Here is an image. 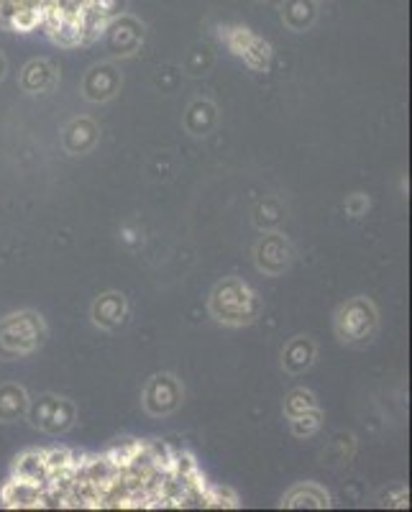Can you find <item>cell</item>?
<instances>
[{"mask_svg": "<svg viewBox=\"0 0 412 512\" xmlns=\"http://www.w3.org/2000/svg\"><path fill=\"white\" fill-rule=\"evenodd\" d=\"M262 297L241 277H223L208 297V313L215 323L228 328L251 326L262 315Z\"/></svg>", "mask_w": 412, "mask_h": 512, "instance_id": "1", "label": "cell"}, {"mask_svg": "<svg viewBox=\"0 0 412 512\" xmlns=\"http://www.w3.org/2000/svg\"><path fill=\"white\" fill-rule=\"evenodd\" d=\"M49 328L36 310H16L0 320V359L16 361L47 344Z\"/></svg>", "mask_w": 412, "mask_h": 512, "instance_id": "2", "label": "cell"}, {"mask_svg": "<svg viewBox=\"0 0 412 512\" xmlns=\"http://www.w3.org/2000/svg\"><path fill=\"white\" fill-rule=\"evenodd\" d=\"M379 331V310L374 300L364 295L349 297L333 315V333L346 349H364Z\"/></svg>", "mask_w": 412, "mask_h": 512, "instance_id": "3", "label": "cell"}, {"mask_svg": "<svg viewBox=\"0 0 412 512\" xmlns=\"http://www.w3.org/2000/svg\"><path fill=\"white\" fill-rule=\"evenodd\" d=\"M26 418H29L31 428H36V431L47 433V436H64V433H70L75 428L77 405L67 397L47 392V395L29 402Z\"/></svg>", "mask_w": 412, "mask_h": 512, "instance_id": "4", "label": "cell"}, {"mask_svg": "<svg viewBox=\"0 0 412 512\" xmlns=\"http://www.w3.org/2000/svg\"><path fill=\"white\" fill-rule=\"evenodd\" d=\"M182 402H185V387H182V379L172 372H157L144 384V392H141V408L151 418H167V415L177 413Z\"/></svg>", "mask_w": 412, "mask_h": 512, "instance_id": "5", "label": "cell"}, {"mask_svg": "<svg viewBox=\"0 0 412 512\" xmlns=\"http://www.w3.org/2000/svg\"><path fill=\"white\" fill-rule=\"evenodd\" d=\"M295 262V249L290 239L279 231H264L254 244V264L264 277H282Z\"/></svg>", "mask_w": 412, "mask_h": 512, "instance_id": "6", "label": "cell"}, {"mask_svg": "<svg viewBox=\"0 0 412 512\" xmlns=\"http://www.w3.org/2000/svg\"><path fill=\"white\" fill-rule=\"evenodd\" d=\"M100 39L105 41V49H108L111 59L134 57L139 52L141 41H144V24L131 13H121V16L108 21Z\"/></svg>", "mask_w": 412, "mask_h": 512, "instance_id": "7", "label": "cell"}, {"mask_svg": "<svg viewBox=\"0 0 412 512\" xmlns=\"http://www.w3.org/2000/svg\"><path fill=\"white\" fill-rule=\"evenodd\" d=\"M123 75L118 70L116 59H108V62L93 64L85 77H82L80 93L88 103H108V100L116 98L121 93Z\"/></svg>", "mask_w": 412, "mask_h": 512, "instance_id": "8", "label": "cell"}, {"mask_svg": "<svg viewBox=\"0 0 412 512\" xmlns=\"http://www.w3.org/2000/svg\"><path fill=\"white\" fill-rule=\"evenodd\" d=\"M90 320L100 331H118L128 320V300L123 292L108 290L90 305Z\"/></svg>", "mask_w": 412, "mask_h": 512, "instance_id": "9", "label": "cell"}, {"mask_svg": "<svg viewBox=\"0 0 412 512\" xmlns=\"http://www.w3.org/2000/svg\"><path fill=\"white\" fill-rule=\"evenodd\" d=\"M100 144V126L90 116L72 118L62 128V149L70 157H85Z\"/></svg>", "mask_w": 412, "mask_h": 512, "instance_id": "10", "label": "cell"}, {"mask_svg": "<svg viewBox=\"0 0 412 512\" xmlns=\"http://www.w3.org/2000/svg\"><path fill=\"white\" fill-rule=\"evenodd\" d=\"M18 85H21V90L29 95L52 93V90L59 85L57 64H54L52 59H41V57L31 59V62L24 64L21 77H18Z\"/></svg>", "mask_w": 412, "mask_h": 512, "instance_id": "11", "label": "cell"}, {"mask_svg": "<svg viewBox=\"0 0 412 512\" xmlns=\"http://www.w3.org/2000/svg\"><path fill=\"white\" fill-rule=\"evenodd\" d=\"M218 123H221L218 105L208 98L192 100V103L187 105L185 118H182V126H185V131L190 136H195V139H205V136L213 134L215 128H218Z\"/></svg>", "mask_w": 412, "mask_h": 512, "instance_id": "12", "label": "cell"}, {"mask_svg": "<svg viewBox=\"0 0 412 512\" xmlns=\"http://www.w3.org/2000/svg\"><path fill=\"white\" fill-rule=\"evenodd\" d=\"M318 359V344L310 336H295L290 338L282 349V369L290 377H300L308 372Z\"/></svg>", "mask_w": 412, "mask_h": 512, "instance_id": "13", "label": "cell"}, {"mask_svg": "<svg viewBox=\"0 0 412 512\" xmlns=\"http://www.w3.org/2000/svg\"><path fill=\"white\" fill-rule=\"evenodd\" d=\"M282 507L287 510H328L331 495L318 482H300L282 497Z\"/></svg>", "mask_w": 412, "mask_h": 512, "instance_id": "14", "label": "cell"}, {"mask_svg": "<svg viewBox=\"0 0 412 512\" xmlns=\"http://www.w3.org/2000/svg\"><path fill=\"white\" fill-rule=\"evenodd\" d=\"M320 0H282V24L295 34L310 31L318 21Z\"/></svg>", "mask_w": 412, "mask_h": 512, "instance_id": "15", "label": "cell"}, {"mask_svg": "<svg viewBox=\"0 0 412 512\" xmlns=\"http://www.w3.org/2000/svg\"><path fill=\"white\" fill-rule=\"evenodd\" d=\"M29 402L31 397L26 387L16 382L0 384V423H16V420L26 418Z\"/></svg>", "mask_w": 412, "mask_h": 512, "instance_id": "16", "label": "cell"}, {"mask_svg": "<svg viewBox=\"0 0 412 512\" xmlns=\"http://www.w3.org/2000/svg\"><path fill=\"white\" fill-rule=\"evenodd\" d=\"M41 492H44V489L36 487V484L11 479V482L3 487L0 500H3L6 507H41Z\"/></svg>", "mask_w": 412, "mask_h": 512, "instance_id": "17", "label": "cell"}, {"mask_svg": "<svg viewBox=\"0 0 412 512\" xmlns=\"http://www.w3.org/2000/svg\"><path fill=\"white\" fill-rule=\"evenodd\" d=\"M13 479H21V482L36 484V487H47V464H44V456L41 451H29L21 459L16 461V472H13Z\"/></svg>", "mask_w": 412, "mask_h": 512, "instance_id": "18", "label": "cell"}, {"mask_svg": "<svg viewBox=\"0 0 412 512\" xmlns=\"http://www.w3.org/2000/svg\"><path fill=\"white\" fill-rule=\"evenodd\" d=\"M285 221H287V210L277 198L262 200V203L254 208V226L259 228V231H277Z\"/></svg>", "mask_w": 412, "mask_h": 512, "instance_id": "19", "label": "cell"}, {"mask_svg": "<svg viewBox=\"0 0 412 512\" xmlns=\"http://www.w3.org/2000/svg\"><path fill=\"white\" fill-rule=\"evenodd\" d=\"M282 408H285V418L292 420L297 418V415L308 413V410L320 408V405L313 390H308V387H295V390H290L285 395V405H282Z\"/></svg>", "mask_w": 412, "mask_h": 512, "instance_id": "20", "label": "cell"}, {"mask_svg": "<svg viewBox=\"0 0 412 512\" xmlns=\"http://www.w3.org/2000/svg\"><path fill=\"white\" fill-rule=\"evenodd\" d=\"M238 57H244V62L249 64L251 70H267L269 62H272V47H269V41H264L262 36H251L249 44L244 47V52L238 54Z\"/></svg>", "mask_w": 412, "mask_h": 512, "instance_id": "21", "label": "cell"}, {"mask_svg": "<svg viewBox=\"0 0 412 512\" xmlns=\"http://www.w3.org/2000/svg\"><path fill=\"white\" fill-rule=\"evenodd\" d=\"M320 428H323V410L320 408L308 410V413H302L290 420V433L295 438H313L318 436Z\"/></svg>", "mask_w": 412, "mask_h": 512, "instance_id": "22", "label": "cell"}, {"mask_svg": "<svg viewBox=\"0 0 412 512\" xmlns=\"http://www.w3.org/2000/svg\"><path fill=\"white\" fill-rule=\"evenodd\" d=\"M8 29L18 31V34H31L34 29L44 26V11L31 6H21L11 18H8Z\"/></svg>", "mask_w": 412, "mask_h": 512, "instance_id": "23", "label": "cell"}, {"mask_svg": "<svg viewBox=\"0 0 412 512\" xmlns=\"http://www.w3.org/2000/svg\"><path fill=\"white\" fill-rule=\"evenodd\" d=\"M346 210H349V216L361 218L369 210V198H366L364 192H354L349 200H346Z\"/></svg>", "mask_w": 412, "mask_h": 512, "instance_id": "24", "label": "cell"}, {"mask_svg": "<svg viewBox=\"0 0 412 512\" xmlns=\"http://www.w3.org/2000/svg\"><path fill=\"white\" fill-rule=\"evenodd\" d=\"M6 75H8V59H6V54L0 52V82L6 80Z\"/></svg>", "mask_w": 412, "mask_h": 512, "instance_id": "25", "label": "cell"}]
</instances>
